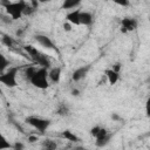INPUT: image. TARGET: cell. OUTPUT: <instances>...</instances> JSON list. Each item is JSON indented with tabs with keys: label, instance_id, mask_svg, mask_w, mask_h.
<instances>
[{
	"label": "cell",
	"instance_id": "cell-1",
	"mask_svg": "<svg viewBox=\"0 0 150 150\" xmlns=\"http://www.w3.org/2000/svg\"><path fill=\"white\" fill-rule=\"evenodd\" d=\"M0 4H1V6L5 7V11H6L7 15L11 16L12 20H19L23 16V11H25L28 2H26L23 0H20V1H15V2L1 1Z\"/></svg>",
	"mask_w": 150,
	"mask_h": 150
},
{
	"label": "cell",
	"instance_id": "cell-2",
	"mask_svg": "<svg viewBox=\"0 0 150 150\" xmlns=\"http://www.w3.org/2000/svg\"><path fill=\"white\" fill-rule=\"evenodd\" d=\"M48 69L46 68H41L39 67L35 71V74L32 76V79L29 80V82L38 89H47L49 87V81H48Z\"/></svg>",
	"mask_w": 150,
	"mask_h": 150
},
{
	"label": "cell",
	"instance_id": "cell-3",
	"mask_svg": "<svg viewBox=\"0 0 150 150\" xmlns=\"http://www.w3.org/2000/svg\"><path fill=\"white\" fill-rule=\"evenodd\" d=\"M20 70V67H9L8 70L1 73L0 75V82L8 87V88H14L18 86V80H16V76H18V73Z\"/></svg>",
	"mask_w": 150,
	"mask_h": 150
},
{
	"label": "cell",
	"instance_id": "cell-4",
	"mask_svg": "<svg viewBox=\"0 0 150 150\" xmlns=\"http://www.w3.org/2000/svg\"><path fill=\"white\" fill-rule=\"evenodd\" d=\"M25 121H26L27 124H29L30 127H33L34 129H36L40 132H45L52 123L50 120L42 118V117H39V116H28V117H26Z\"/></svg>",
	"mask_w": 150,
	"mask_h": 150
},
{
	"label": "cell",
	"instance_id": "cell-5",
	"mask_svg": "<svg viewBox=\"0 0 150 150\" xmlns=\"http://www.w3.org/2000/svg\"><path fill=\"white\" fill-rule=\"evenodd\" d=\"M138 21L135 18L131 16H125L121 20V30L127 33V32H134L137 29Z\"/></svg>",
	"mask_w": 150,
	"mask_h": 150
},
{
	"label": "cell",
	"instance_id": "cell-6",
	"mask_svg": "<svg viewBox=\"0 0 150 150\" xmlns=\"http://www.w3.org/2000/svg\"><path fill=\"white\" fill-rule=\"evenodd\" d=\"M34 39H35V41H36L41 47H43V48L53 49V50L56 49V47H55L54 42L52 41V39H50L49 36L45 35V34H36V35L34 36Z\"/></svg>",
	"mask_w": 150,
	"mask_h": 150
},
{
	"label": "cell",
	"instance_id": "cell-7",
	"mask_svg": "<svg viewBox=\"0 0 150 150\" xmlns=\"http://www.w3.org/2000/svg\"><path fill=\"white\" fill-rule=\"evenodd\" d=\"M89 70H90V64H86V66H81V67L76 68L71 73V80L74 82H79V81L83 80L87 76V74H88Z\"/></svg>",
	"mask_w": 150,
	"mask_h": 150
},
{
	"label": "cell",
	"instance_id": "cell-8",
	"mask_svg": "<svg viewBox=\"0 0 150 150\" xmlns=\"http://www.w3.org/2000/svg\"><path fill=\"white\" fill-rule=\"evenodd\" d=\"M33 62L36 63L38 66H40L41 68H46V69L50 68V66H52V62H50L49 56H47L46 54H43V53H41V52H40V53L38 54V56L33 60Z\"/></svg>",
	"mask_w": 150,
	"mask_h": 150
},
{
	"label": "cell",
	"instance_id": "cell-9",
	"mask_svg": "<svg viewBox=\"0 0 150 150\" xmlns=\"http://www.w3.org/2000/svg\"><path fill=\"white\" fill-rule=\"evenodd\" d=\"M80 14H81V11L80 9H73L70 12L67 13L66 15V19L67 21L70 23V25H75V26H80Z\"/></svg>",
	"mask_w": 150,
	"mask_h": 150
},
{
	"label": "cell",
	"instance_id": "cell-10",
	"mask_svg": "<svg viewBox=\"0 0 150 150\" xmlns=\"http://www.w3.org/2000/svg\"><path fill=\"white\" fill-rule=\"evenodd\" d=\"M48 79L52 83H59L61 79V68L60 67H53L48 70Z\"/></svg>",
	"mask_w": 150,
	"mask_h": 150
},
{
	"label": "cell",
	"instance_id": "cell-11",
	"mask_svg": "<svg viewBox=\"0 0 150 150\" xmlns=\"http://www.w3.org/2000/svg\"><path fill=\"white\" fill-rule=\"evenodd\" d=\"M94 22V16L90 12H81L80 14V23L83 26H91Z\"/></svg>",
	"mask_w": 150,
	"mask_h": 150
},
{
	"label": "cell",
	"instance_id": "cell-12",
	"mask_svg": "<svg viewBox=\"0 0 150 150\" xmlns=\"http://www.w3.org/2000/svg\"><path fill=\"white\" fill-rule=\"evenodd\" d=\"M105 76H107V80H108L109 84H111V86L116 84V83H117V81L120 80V73L115 71L112 68H110V69H107V70H105Z\"/></svg>",
	"mask_w": 150,
	"mask_h": 150
},
{
	"label": "cell",
	"instance_id": "cell-13",
	"mask_svg": "<svg viewBox=\"0 0 150 150\" xmlns=\"http://www.w3.org/2000/svg\"><path fill=\"white\" fill-rule=\"evenodd\" d=\"M61 137L64 138L66 141H69V142H73V143L80 142V137L76 134H74L73 131H70V130H63L61 132Z\"/></svg>",
	"mask_w": 150,
	"mask_h": 150
},
{
	"label": "cell",
	"instance_id": "cell-14",
	"mask_svg": "<svg viewBox=\"0 0 150 150\" xmlns=\"http://www.w3.org/2000/svg\"><path fill=\"white\" fill-rule=\"evenodd\" d=\"M111 137H112V134H111V132H109V134H107L105 136H103V137H101V138L95 139V145H96L97 148H104L105 145H108V144H109V142H110Z\"/></svg>",
	"mask_w": 150,
	"mask_h": 150
},
{
	"label": "cell",
	"instance_id": "cell-15",
	"mask_svg": "<svg viewBox=\"0 0 150 150\" xmlns=\"http://www.w3.org/2000/svg\"><path fill=\"white\" fill-rule=\"evenodd\" d=\"M80 0H64L62 2V9H76L77 6H80Z\"/></svg>",
	"mask_w": 150,
	"mask_h": 150
},
{
	"label": "cell",
	"instance_id": "cell-16",
	"mask_svg": "<svg viewBox=\"0 0 150 150\" xmlns=\"http://www.w3.org/2000/svg\"><path fill=\"white\" fill-rule=\"evenodd\" d=\"M41 148H42V150H56L57 149V144H56L55 141H53L50 138H47V139H45L42 142Z\"/></svg>",
	"mask_w": 150,
	"mask_h": 150
},
{
	"label": "cell",
	"instance_id": "cell-17",
	"mask_svg": "<svg viewBox=\"0 0 150 150\" xmlns=\"http://www.w3.org/2000/svg\"><path fill=\"white\" fill-rule=\"evenodd\" d=\"M1 42H2V45L7 46V47H9V48L14 46V40H13V38L9 36V35H7V34H2Z\"/></svg>",
	"mask_w": 150,
	"mask_h": 150
},
{
	"label": "cell",
	"instance_id": "cell-18",
	"mask_svg": "<svg viewBox=\"0 0 150 150\" xmlns=\"http://www.w3.org/2000/svg\"><path fill=\"white\" fill-rule=\"evenodd\" d=\"M7 149H13V144L9 143V141H8L5 136H1V141H0V150H7Z\"/></svg>",
	"mask_w": 150,
	"mask_h": 150
},
{
	"label": "cell",
	"instance_id": "cell-19",
	"mask_svg": "<svg viewBox=\"0 0 150 150\" xmlns=\"http://www.w3.org/2000/svg\"><path fill=\"white\" fill-rule=\"evenodd\" d=\"M36 67H34V66H28V67H26L25 68V77L29 81L30 79H32V76L35 74V71H36Z\"/></svg>",
	"mask_w": 150,
	"mask_h": 150
},
{
	"label": "cell",
	"instance_id": "cell-20",
	"mask_svg": "<svg viewBox=\"0 0 150 150\" xmlns=\"http://www.w3.org/2000/svg\"><path fill=\"white\" fill-rule=\"evenodd\" d=\"M56 114L57 115H61V116H67V115H69V108L66 104H61L56 109Z\"/></svg>",
	"mask_w": 150,
	"mask_h": 150
},
{
	"label": "cell",
	"instance_id": "cell-21",
	"mask_svg": "<svg viewBox=\"0 0 150 150\" xmlns=\"http://www.w3.org/2000/svg\"><path fill=\"white\" fill-rule=\"evenodd\" d=\"M0 60H1V63H0V70H1V73H4L5 71V69L9 66V61L5 57V55H0Z\"/></svg>",
	"mask_w": 150,
	"mask_h": 150
},
{
	"label": "cell",
	"instance_id": "cell-22",
	"mask_svg": "<svg viewBox=\"0 0 150 150\" xmlns=\"http://www.w3.org/2000/svg\"><path fill=\"white\" fill-rule=\"evenodd\" d=\"M35 11H36V8H34V7L30 5V2H28L27 6H26V8H25V11H23V15H25V16H29V15H32Z\"/></svg>",
	"mask_w": 150,
	"mask_h": 150
},
{
	"label": "cell",
	"instance_id": "cell-23",
	"mask_svg": "<svg viewBox=\"0 0 150 150\" xmlns=\"http://www.w3.org/2000/svg\"><path fill=\"white\" fill-rule=\"evenodd\" d=\"M101 128H102V127H100V125H95V127H93V128L90 129V131H89V132H90V135L95 138V137L98 135V132H100Z\"/></svg>",
	"mask_w": 150,
	"mask_h": 150
},
{
	"label": "cell",
	"instance_id": "cell-24",
	"mask_svg": "<svg viewBox=\"0 0 150 150\" xmlns=\"http://www.w3.org/2000/svg\"><path fill=\"white\" fill-rule=\"evenodd\" d=\"M23 149H25V145L21 142H19V141H16L13 144V150H23Z\"/></svg>",
	"mask_w": 150,
	"mask_h": 150
},
{
	"label": "cell",
	"instance_id": "cell-25",
	"mask_svg": "<svg viewBox=\"0 0 150 150\" xmlns=\"http://www.w3.org/2000/svg\"><path fill=\"white\" fill-rule=\"evenodd\" d=\"M145 115L146 117H150V97H148L145 101Z\"/></svg>",
	"mask_w": 150,
	"mask_h": 150
},
{
	"label": "cell",
	"instance_id": "cell-26",
	"mask_svg": "<svg viewBox=\"0 0 150 150\" xmlns=\"http://www.w3.org/2000/svg\"><path fill=\"white\" fill-rule=\"evenodd\" d=\"M62 27H63V30H66V32H70V30H71V25H70L68 21H66Z\"/></svg>",
	"mask_w": 150,
	"mask_h": 150
},
{
	"label": "cell",
	"instance_id": "cell-27",
	"mask_svg": "<svg viewBox=\"0 0 150 150\" xmlns=\"http://www.w3.org/2000/svg\"><path fill=\"white\" fill-rule=\"evenodd\" d=\"M121 68H122V64H121L120 62H116V63L112 66V69H114L115 71H117V73H120V71H121Z\"/></svg>",
	"mask_w": 150,
	"mask_h": 150
},
{
	"label": "cell",
	"instance_id": "cell-28",
	"mask_svg": "<svg viewBox=\"0 0 150 150\" xmlns=\"http://www.w3.org/2000/svg\"><path fill=\"white\" fill-rule=\"evenodd\" d=\"M115 4L122 6V7H125V6H129V1H116Z\"/></svg>",
	"mask_w": 150,
	"mask_h": 150
},
{
	"label": "cell",
	"instance_id": "cell-29",
	"mask_svg": "<svg viewBox=\"0 0 150 150\" xmlns=\"http://www.w3.org/2000/svg\"><path fill=\"white\" fill-rule=\"evenodd\" d=\"M111 118H112L114 121H121V120H122V118H121L116 112H112V114H111Z\"/></svg>",
	"mask_w": 150,
	"mask_h": 150
},
{
	"label": "cell",
	"instance_id": "cell-30",
	"mask_svg": "<svg viewBox=\"0 0 150 150\" xmlns=\"http://www.w3.org/2000/svg\"><path fill=\"white\" fill-rule=\"evenodd\" d=\"M38 141V137L36 136H29L28 137V142L29 143H34V142H36Z\"/></svg>",
	"mask_w": 150,
	"mask_h": 150
},
{
	"label": "cell",
	"instance_id": "cell-31",
	"mask_svg": "<svg viewBox=\"0 0 150 150\" xmlns=\"http://www.w3.org/2000/svg\"><path fill=\"white\" fill-rule=\"evenodd\" d=\"M71 95H73V96H79V95H80V91H79L77 89H73V90H71Z\"/></svg>",
	"mask_w": 150,
	"mask_h": 150
},
{
	"label": "cell",
	"instance_id": "cell-32",
	"mask_svg": "<svg viewBox=\"0 0 150 150\" xmlns=\"http://www.w3.org/2000/svg\"><path fill=\"white\" fill-rule=\"evenodd\" d=\"M149 21H150V16H149Z\"/></svg>",
	"mask_w": 150,
	"mask_h": 150
},
{
	"label": "cell",
	"instance_id": "cell-33",
	"mask_svg": "<svg viewBox=\"0 0 150 150\" xmlns=\"http://www.w3.org/2000/svg\"><path fill=\"white\" fill-rule=\"evenodd\" d=\"M23 150H25V149H23Z\"/></svg>",
	"mask_w": 150,
	"mask_h": 150
}]
</instances>
